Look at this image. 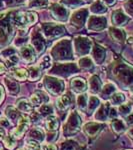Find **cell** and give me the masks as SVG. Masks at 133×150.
I'll return each instance as SVG.
<instances>
[{
  "instance_id": "1",
  "label": "cell",
  "mask_w": 133,
  "mask_h": 150,
  "mask_svg": "<svg viewBox=\"0 0 133 150\" xmlns=\"http://www.w3.org/2000/svg\"><path fill=\"white\" fill-rule=\"evenodd\" d=\"M16 10H6L0 12V47L8 45L14 36L13 15Z\"/></svg>"
},
{
  "instance_id": "2",
  "label": "cell",
  "mask_w": 133,
  "mask_h": 150,
  "mask_svg": "<svg viewBox=\"0 0 133 150\" xmlns=\"http://www.w3.org/2000/svg\"><path fill=\"white\" fill-rule=\"evenodd\" d=\"M112 75L122 87L133 85V66L123 60H117L112 67Z\"/></svg>"
},
{
  "instance_id": "3",
  "label": "cell",
  "mask_w": 133,
  "mask_h": 150,
  "mask_svg": "<svg viewBox=\"0 0 133 150\" xmlns=\"http://www.w3.org/2000/svg\"><path fill=\"white\" fill-rule=\"evenodd\" d=\"M51 57L55 61H68L73 58L72 42L68 38L58 40L51 49Z\"/></svg>"
},
{
  "instance_id": "4",
  "label": "cell",
  "mask_w": 133,
  "mask_h": 150,
  "mask_svg": "<svg viewBox=\"0 0 133 150\" xmlns=\"http://www.w3.org/2000/svg\"><path fill=\"white\" fill-rule=\"evenodd\" d=\"M37 19H38L37 14L32 11L22 12V11L16 10L13 15L14 25H15V27L21 29V30L26 29L29 26L35 24Z\"/></svg>"
},
{
  "instance_id": "5",
  "label": "cell",
  "mask_w": 133,
  "mask_h": 150,
  "mask_svg": "<svg viewBox=\"0 0 133 150\" xmlns=\"http://www.w3.org/2000/svg\"><path fill=\"white\" fill-rule=\"evenodd\" d=\"M41 33L44 36L46 40H52L54 38L60 37L65 33V27L61 24L52 23V22H46L42 23L40 26Z\"/></svg>"
},
{
  "instance_id": "6",
  "label": "cell",
  "mask_w": 133,
  "mask_h": 150,
  "mask_svg": "<svg viewBox=\"0 0 133 150\" xmlns=\"http://www.w3.org/2000/svg\"><path fill=\"white\" fill-rule=\"evenodd\" d=\"M93 42L86 36H77L73 40L75 53L78 56H86L91 51Z\"/></svg>"
},
{
  "instance_id": "7",
  "label": "cell",
  "mask_w": 133,
  "mask_h": 150,
  "mask_svg": "<svg viewBox=\"0 0 133 150\" xmlns=\"http://www.w3.org/2000/svg\"><path fill=\"white\" fill-rule=\"evenodd\" d=\"M78 66L75 63H55L50 70V73L62 77H68L78 72Z\"/></svg>"
},
{
  "instance_id": "8",
  "label": "cell",
  "mask_w": 133,
  "mask_h": 150,
  "mask_svg": "<svg viewBox=\"0 0 133 150\" xmlns=\"http://www.w3.org/2000/svg\"><path fill=\"white\" fill-rule=\"evenodd\" d=\"M43 84L48 92L53 95H60L64 91V82L56 77L45 76L43 78Z\"/></svg>"
},
{
  "instance_id": "9",
  "label": "cell",
  "mask_w": 133,
  "mask_h": 150,
  "mask_svg": "<svg viewBox=\"0 0 133 150\" xmlns=\"http://www.w3.org/2000/svg\"><path fill=\"white\" fill-rule=\"evenodd\" d=\"M31 46L35 50L36 54H41L46 49V39L44 38L39 29H34L31 32Z\"/></svg>"
},
{
  "instance_id": "10",
  "label": "cell",
  "mask_w": 133,
  "mask_h": 150,
  "mask_svg": "<svg viewBox=\"0 0 133 150\" xmlns=\"http://www.w3.org/2000/svg\"><path fill=\"white\" fill-rule=\"evenodd\" d=\"M86 25H87V29L89 31L100 32V31H103L107 27V20H106L104 16L92 15L87 18Z\"/></svg>"
},
{
  "instance_id": "11",
  "label": "cell",
  "mask_w": 133,
  "mask_h": 150,
  "mask_svg": "<svg viewBox=\"0 0 133 150\" xmlns=\"http://www.w3.org/2000/svg\"><path fill=\"white\" fill-rule=\"evenodd\" d=\"M50 13L55 20L59 22H67L69 19V10L61 3H54L50 7Z\"/></svg>"
},
{
  "instance_id": "12",
  "label": "cell",
  "mask_w": 133,
  "mask_h": 150,
  "mask_svg": "<svg viewBox=\"0 0 133 150\" xmlns=\"http://www.w3.org/2000/svg\"><path fill=\"white\" fill-rule=\"evenodd\" d=\"M30 116L26 114H21L18 119V125L15 129L11 131V136L15 139H19L24 135V133L27 131L29 125H30Z\"/></svg>"
},
{
  "instance_id": "13",
  "label": "cell",
  "mask_w": 133,
  "mask_h": 150,
  "mask_svg": "<svg viewBox=\"0 0 133 150\" xmlns=\"http://www.w3.org/2000/svg\"><path fill=\"white\" fill-rule=\"evenodd\" d=\"M89 10L87 8H80L75 12H73L70 17V23L76 28H82L86 24L87 18H88Z\"/></svg>"
},
{
  "instance_id": "14",
  "label": "cell",
  "mask_w": 133,
  "mask_h": 150,
  "mask_svg": "<svg viewBox=\"0 0 133 150\" xmlns=\"http://www.w3.org/2000/svg\"><path fill=\"white\" fill-rule=\"evenodd\" d=\"M91 55H92L94 63L100 65L103 63L105 59L106 50L101 45L97 44V43H93L92 48H91Z\"/></svg>"
},
{
  "instance_id": "15",
  "label": "cell",
  "mask_w": 133,
  "mask_h": 150,
  "mask_svg": "<svg viewBox=\"0 0 133 150\" xmlns=\"http://www.w3.org/2000/svg\"><path fill=\"white\" fill-rule=\"evenodd\" d=\"M128 16L122 9H117L112 13V24L114 25V27H122V26L126 25L128 22Z\"/></svg>"
},
{
  "instance_id": "16",
  "label": "cell",
  "mask_w": 133,
  "mask_h": 150,
  "mask_svg": "<svg viewBox=\"0 0 133 150\" xmlns=\"http://www.w3.org/2000/svg\"><path fill=\"white\" fill-rule=\"evenodd\" d=\"M20 56L26 63H32L36 59V52L31 45H23L20 48Z\"/></svg>"
},
{
  "instance_id": "17",
  "label": "cell",
  "mask_w": 133,
  "mask_h": 150,
  "mask_svg": "<svg viewBox=\"0 0 133 150\" xmlns=\"http://www.w3.org/2000/svg\"><path fill=\"white\" fill-rule=\"evenodd\" d=\"M109 35L111 36L113 40H115L116 42L123 44L126 41V33L124 30H122L121 28L118 27H110L109 28Z\"/></svg>"
},
{
  "instance_id": "18",
  "label": "cell",
  "mask_w": 133,
  "mask_h": 150,
  "mask_svg": "<svg viewBox=\"0 0 133 150\" xmlns=\"http://www.w3.org/2000/svg\"><path fill=\"white\" fill-rule=\"evenodd\" d=\"M79 127H80V118H79L78 114L73 111L71 114L69 115L68 121H67V127L70 130V133L72 132H76L79 130Z\"/></svg>"
},
{
  "instance_id": "19",
  "label": "cell",
  "mask_w": 133,
  "mask_h": 150,
  "mask_svg": "<svg viewBox=\"0 0 133 150\" xmlns=\"http://www.w3.org/2000/svg\"><path fill=\"white\" fill-rule=\"evenodd\" d=\"M48 99L49 98H48L47 94L45 92H43V91H37V92H35L31 96L29 101H30L32 106H39L41 104L47 103Z\"/></svg>"
},
{
  "instance_id": "20",
  "label": "cell",
  "mask_w": 133,
  "mask_h": 150,
  "mask_svg": "<svg viewBox=\"0 0 133 150\" xmlns=\"http://www.w3.org/2000/svg\"><path fill=\"white\" fill-rule=\"evenodd\" d=\"M70 86H71V89L75 93H83L87 89V84L85 80L82 78H79V77L72 79L71 82H70Z\"/></svg>"
},
{
  "instance_id": "21",
  "label": "cell",
  "mask_w": 133,
  "mask_h": 150,
  "mask_svg": "<svg viewBox=\"0 0 133 150\" xmlns=\"http://www.w3.org/2000/svg\"><path fill=\"white\" fill-rule=\"evenodd\" d=\"M4 84H5L7 91L12 95H15L20 91V86H19L18 82L10 78V77H5L4 78Z\"/></svg>"
},
{
  "instance_id": "22",
  "label": "cell",
  "mask_w": 133,
  "mask_h": 150,
  "mask_svg": "<svg viewBox=\"0 0 133 150\" xmlns=\"http://www.w3.org/2000/svg\"><path fill=\"white\" fill-rule=\"evenodd\" d=\"M89 11L93 14V15H101V14H104L107 11V6L103 3L101 0H97V1L93 2L90 5Z\"/></svg>"
},
{
  "instance_id": "23",
  "label": "cell",
  "mask_w": 133,
  "mask_h": 150,
  "mask_svg": "<svg viewBox=\"0 0 133 150\" xmlns=\"http://www.w3.org/2000/svg\"><path fill=\"white\" fill-rule=\"evenodd\" d=\"M72 102V97L69 93L60 96L56 101V105L59 110H66Z\"/></svg>"
},
{
  "instance_id": "24",
  "label": "cell",
  "mask_w": 133,
  "mask_h": 150,
  "mask_svg": "<svg viewBox=\"0 0 133 150\" xmlns=\"http://www.w3.org/2000/svg\"><path fill=\"white\" fill-rule=\"evenodd\" d=\"M89 89L92 93H98L102 89V82L97 75H93L89 79Z\"/></svg>"
},
{
  "instance_id": "25",
  "label": "cell",
  "mask_w": 133,
  "mask_h": 150,
  "mask_svg": "<svg viewBox=\"0 0 133 150\" xmlns=\"http://www.w3.org/2000/svg\"><path fill=\"white\" fill-rule=\"evenodd\" d=\"M16 107H17V109L19 111L24 112V113H31L33 109V106L31 105L30 101L25 98L19 99L17 101V103H16Z\"/></svg>"
},
{
  "instance_id": "26",
  "label": "cell",
  "mask_w": 133,
  "mask_h": 150,
  "mask_svg": "<svg viewBox=\"0 0 133 150\" xmlns=\"http://www.w3.org/2000/svg\"><path fill=\"white\" fill-rule=\"evenodd\" d=\"M10 75L14 79L19 81H25L26 79H28V71L23 68L11 69Z\"/></svg>"
},
{
  "instance_id": "27",
  "label": "cell",
  "mask_w": 133,
  "mask_h": 150,
  "mask_svg": "<svg viewBox=\"0 0 133 150\" xmlns=\"http://www.w3.org/2000/svg\"><path fill=\"white\" fill-rule=\"evenodd\" d=\"M116 91V86L113 83H107L106 85L101 89L100 95L103 99H108L112 96L113 93Z\"/></svg>"
},
{
  "instance_id": "28",
  "label": "cell",
  "mask_w": 133,
  "mask_h": 150,
  "mask_svg": "<svg viewBox=\"0 0 133 150\" xmlns=\"http://www.w3.org/2000/svg\"><path fill=\"white\" fill-rule=\"evenodd\" d=\"M42 70L39 66H31L28 69V79L30 81H37L41 77Z\"/></svg>"
},
{
  "instance_id": "29",
  "label": "cell",
  "mask_w": 133,
  "mask_h": 150,
  "mask_svg": "<svg viewBox=\"0 0 133 150\" xmlns=\"http://www.w3.org/2000/svg\"><path fill=\"white\" fill-rule=\"evenodd\" d=\"M5 115L9 120H11L12 122L18 121L19 117H20V113L18 112V110L16 108H14L13 106H8L5 109Z\"/></svg>"
},
{
  "instance_id": "30",
  "label": "cell",
  "mask_w": 133,
  "mask_h": 150,
  "mask_svg": "<svg viewBox=\"0 0 133 150\" xmlns=\"http://www.w3.org/2000/svg\"><path fill=\"white\" fill-rule=\"evenodd\" d=\"M78 66L80 67L81 69L84 70H90L93 68L94 66V61L92 58L87 57V56H83L80 58L78 61Z\"/></svg>"
},
{
  "instance_id": "31",
  "label": "cell",
  "mask_w": 133,
  "mask_h": 150,
  "mask_svg": "<svg viewBox=\"0 0 133 150\" xmlns=\"http://www.w3.org/2000/svg\"><path fill=\"white\" fill-rule=\"evenodd\" d=\"M101 127H102V125L98 124V123H88L84 126V130L89 136H94L100 131Z\"/></svg>"
},
{
  "instance_id": "32",
  "label": "cell",
  "mask_w": 133,
  "mask_h": 150,
  "mask_svg": "<svg viewBox=\"0 0 133 150\" xmlns=\"http://www.w3.org/2000/svg\"><path fill=\"white\" fill-rule=\"evenodd\" d=\"M45 125H46V128L50 131H56L59 127V122H58L57 118L55 116H48L46 121H45Z\"/></svg>"
},
{
  "instance_id": "33",
  "label": "cell",
  "mask_w": 133,
  "mask_h": 150,
  "mask_svg": "<svg viewBox=\"0 0 133 150\" xmlns=\"http://www.w3.org/2000/svg\"><path fill=\"white\" fill-rule=\"evenodd\" d=\"M109 105L107 103L101 105V107L99 108L97 113H96V119L99 120H105L106 118L109 116Z\"/></svg>"
},
{
  "instance_id": "34",
  "label": "cell",
  "mask_w": 133,
  "mask_h": 150,
  "mask_svg": "<svg viewBox=\"0 0 133 150\" xmlns=\"http://www.w3.org/2000/svg\"><path fill=\"white\" fill-rule=\"evenodd\" d=\"M60 3L64 5L66 8H78L85 4L84 0H61Z\"/></svg>"
},
{
  "instance_id": "35",
  "label": "cell",
  "mask_w": 133,
  "mask_h": 150,
  "mask_svg": "<svg viewBox=\"0 0 133 150\" xmlns=\"http://www.w3.org/2000/svg\"><path fill=\"white\" fill-rule=\"evenodd\" d=\"M48 0H31L29 3V8L32 9H43L48 6Z\"/></svg>"
},
{
  "instance_id": "36",
  "label": "cell",
  "mask_w": 133,
  "mask_h": 150,
  "mask_svg": "<svg viewBox=\"0 0 133 150\" xmlns=\"http://www.w3.org/2000/svg\"><path fill=\"white\" fill-rule=\"evenodd\" d=\"M112 128L116 133H122L126 129V125L121 119H114L112 121Z\"/></svg>"
},
{
  "instance_id": "37",
  "label": "cell",
  "mask_w": 133,
  "mask_h": 150,
  "mask_svg": "<svg viewBox=\"0 0 133 150\" xmlns=\"http://www.w3.org/2000/svg\"><path fill=\"white\" fill-rule=\"evenodd\" d=\"M29 136L31 139L36 140V141H43L44 139V133L39 128H34L29 132Z\"/></svg>"
},
{
  "instance_id": "38",
  "label": "cell",
  "mask_w": 133,
  "mask_h": 150,
  "mask_svg": "<svg viewBox=\"0 0 133 150\" xmlns=\"http://www.w3.org/2000/svg\"><path fill=\"white\" fill-rule=\"evenodd\" d=\"M111 104L113 105H121V104L125 101V96L124 94L120 92H115L112 94V96L110 97Z\"/></svg>"
},
{
  "instance_id": "39",
  "label": "cell",
  "mask_w": 133,
  "mask_h": 150,
  "mask_svg": "<svg viewBox=\"0 0 133 150\" xmlns=\"http://www.w3.org/2000/svg\"><path fill=\"white\" fill-rule=\"evenodd\" d=\"M87 97L86 94H80V95L77 97V106H78L79 110L81 111H85L86 110V107H87Z\"/></svg>"
},
{
  "instance_id": "40",
  "label": "cell",
  "mask_w": 133,
  "mask_h": 150,
  "mask_svg": "<svg viewBox=\"0 0 133 150\" xmlns=\"http://www.w3.org/2000/svg\"><path fill=\"white\" fill-rule=\"evenodd\" d=\"M38 113L40 115H43V116H48L50 114L53 113V107L50 104H47V103H44L39 107L38 109Z\"/></svg>"
},
{
  "instance_id": "41",
  "label": "cell",
  "mask_w": 133,
  "mask_h": 150,
  "mask_svg": "<svg viewBox=\"0 0 133 150\" xmlns=\"http://www.w3.org/2000/svg\"><path fill=\"white\" fill-rule=\"evenodd\" d=\"M99 105V99L95 96H91L89 98V102L87 104L88 106V113L89 114H92V112L95 110V108Z\"/></svg>"
},
{
  "instance_id": "42",
  "label": "cell",
  "mask_w": 133,
  "mask_h": 150,
  "mask_svg": "<svg viewBox=\"0 0 133 150\" xmlns=\"http://www.w3.org/2000/svg\"><path fill=\"white\" fill-rule=\"evenodd\" d=\"M4 146L6 147L7 149L9 150H12L16 147V141H15V138L12 137L11 135L10 136H7L4 138Z\"/></svg>"
},
{
  "instance_id": "43",
  "label": "cell",
  "mask_w": 133,
  "mask_h": 150,
  "mask_svg": "<svg viewBox=\"0 0 133 150\" xmlns=\"http://www.w3.org/2000/svg\"><path fill=\"white\" fill-rule=\"evenodd\" d=\"M51 58L49 56H44L42 58V60L40 61L39 63V67L41 68V70H45L48 69L49 67H51Z\"/></svg>"
},
{
  "instance_id": "44",
  "label": "cell",
  "mask_w": 133,
  "mask_h": 150,
  "mask_svg": "<svg viewBox=\"0 0 133 150\" xmlns=\"http://www.w3.org/2000/svg\"><path fill=\"white\" fill-rule=\"evenodd\" d=\"M124 12L127 16L133 18V0H127L124 4Z\"/></svg>"
},
{
  "instance_id": "45",
  "label": "cell",
  "mask_w": 133,
  "mask_h": 150,
  "mask_svg": "<svg viewBox=\"0 0 133 150\" xmlns=\"http://www.w3.org/2000/svg\"><path fill=\"white\" fill-rule=\"evenodd\" d=\"M18 60H19V58L17 55H15V54L11 55V56H9L8 58H6V66L12 68V67L15 66V65L18 63Z\"/></svg>"
},
{
  "instance_id": "46",
  "label": "cell",
  "mask_w": 133,
  "mask_h": 150,
  "mask_svg": "<svg viewBox=\"0 0 133 150\" xmlns=\"http://www.w3.org/2000/svg\"><path fill=\"white\" fill-rule=\"evenodd\" d=\"M132 110V106L130 104H122L119 107V112L121 113L122 115H128Z\"/></svg>"
},
{
  "instance_id": "47",
  "label": "cell",
  "mask_w": 133,
  "mask_h": 150,
  "mask_svg": "<svg viewBox=\"0 0 133 150\" xmlns=\"http://www.w3.org/2000/svg\"><path fill=\"white\" fill-rule=\"evenodd\" d=\"M16 50L15 48L13 47H8V48H5V49L3 50V51L1 52V55L3 56L4 58H8L9 56H11V55L15 54Z\"/></svg>"
},
{
  "instance_id": "48",
  "label": "cell",
  "mask_w": 133,
  "mask_h": 150,
  "mask_svg": "<svg viewBox=\"0 0 133 150\" xmlns=\"http://www.w3.org/2000/svg\"><path fill=\"white\" fill-rule=\"evenodd\" d=\"M27 146H28L29 150H39V148H40L38 142L36 141V140H33V139L27 141Z\"/></svg>"
},
{
  "instance_id": "49",
  "label": "cell",
  "mask_w": 133,
  "mask_h": 150,
  "mask_svg": "<svg viewBox=\"0 0 133 150\" xmlns=\"http://www.w3.org/2000/svg\"><path fill=\"white\" fill-rule=\"evenodd\" d=\"M10 126V122L7 118H4V117H1L0 118V127L2 128H7Z\"/></svg>"
},
{
  "instance_id": "50",
  "label": "cell",
  "mask_w": 133,
  "mask_h": 150,
  "mask_svg": "<svg viewBox=\"0 0 133 150\" xmlns=\"http://www.w3.org/2000/svg\"><path fill=\"white\" fill-rule=\"evenodd\" d=\"M117 0H102V2L106 6H113L116 3Z\"/></svg>"
},
{
  "instance_id": "51",
  "label": "cell",
  "mask_w": 133,
  "mask_h": 150,
  "mask_svg": "<svg viewBox=\"0 0 133 150\" xmlns=\"http://www.w3.org/2000/svg\"><path fill=\"white\" fill-rule=\"evenodd\" d=\"M45 150H57V147L54 144H48L45 145Z\"/></svg>"
},
{
  "instance_id": "52",
  "label": "cell",
  "mask_w": 133,
  "mask_h": 150,
  "mask_svg": "<svg viewBox=\"0 0 133 150\" xmlns=\"http://www.w3.org/2000/svg\"><path fill=\"white\" fill-rule=\"evenodd\" d=\"M3 99H4V90H3V88L0 86V104L2 103Z\"/></svg>"
},
{
  "instance_id": "53",
  "label": "cell",
  "mask_w": 133,
  "mask_h": 150,
  "mask_svg": "<svg viewBox=\"0 0 133 150\" xmlns=\"http://www.w3.org/2000/svg\"><path fill=\"white\" fill-rule=\"evenodd\" d=\"M5 138V130L2 127H0V140Z\"/></svg>"
},
{
  "instance_id": "54",
  "label": "cell",
  "mask_w": 133,
  "mask_h": 150,
  "mask_svg": "<svg viewBox=\"0 0 133 150\" xmlns=\"http://www.w3.org/2000/svg\"><path fill=\"white\" fill-rule=\"evenodd\" d=\"M6 72V66L3 63H0V74H3Z\"/></svg>"
},
{
  "instance_id": "55",
  "label": "cell",
  "mask_w": 133,
  "mask_h": 150,
  "mask_svg": "<svg viewBox=\"0 0 133 150\" xmlns=\"http://www.w3.org/2000/svg\"><path fill=\"white\" fill-rule=\"evenodd\" d=\"M127 123L128 124H133V114H130L127 118Z\"/></svg>"
},
{
  "instance_id": "56",
  "label": "cell",
  "mask_w": 133,
  "mask_h": 150,
  "mask_svg": "<svg viewBox=\"0 0 133 150\" xmlns=\"http://www.w3.org/2000/svg\"><path fill=\"white\" fill-rule=\"evenodd\" d=\"M128 133H129V136H131L132 138H133V128H131V129L128 131Z\"/></svg>"
},
{
  "instance_id": "57",
  "label": "cell",
  "mask_w": 133,
  "mask_h": 150,
  "mask_svg": "<svg viewBox=\"0 0 133 150\" xmlns=\"http://www.w3.org/2000/svg\"><path fill=\"white\" fill-rule=\"evenodd\" d=\"M129 91H130V93H131V95L133 96V85L130 87V89H129Z\"/></svg>"
},
{
  "instance_id": "58",
  "label": "cell",
  "mask_w": 133,
  "mask_h": 150,
  "mask_svg": "<svg viewBox=\"0 0 133 150\" xmlns=\"http://www.w3.org/2000/svg\"><path fill=\"white\" fill-rule=\"evenodd\" d=\"M2 7H3V1L0 0V8H2Z\"/></svg>"
},
{
  "instance_id": "59",
  "label": "cell",
  "mask_w": 133,
  "mask_h": 150,
  "mask_svg": "<svg viewBox=\"0 0 133 150\" xmlns=\"http://www.w3.org/2000/svg\"><path fill=\"white\" fill-rule=\"evenodd\" d=\"M85 2H91V1H93V0H84Z\"/></svg>"
},
{
  "instance_id": "60",
  "label": "cell",
  "mask_w": 133,
  "mask_h": 150,
  "mask_svg": "<svg viewBox=\"0 0 133 150\" xmlns=\"http://www.w3.org/2000/svg\"><path fill=\"white\" fill-rule=\"evenodd\" d=\"M132 44H133V41H132Z\"/></svg>"
},
{
  "instance_id": "61",
  "label": "cell",
  "mask_w": 133,
  "mask_h": 150,
  "mask_svg": "<svg viewBox=\"0 0 133 150\" xmlns=\"http://www.w3.org/2000/svg\"><path fill=\"white\" fill-rule=\"evenodd\" d=\"M22 150H25V149H22Z\"/></svg>"
},
{
  "instance_id": "62",
  "label": "cell",
  "mask_w": 133,
  "mask_h": 150,
  "mask_svg": "<svg viewBox=\"0 0 133 150\" xmlns=\"http://www.w3.org/2000/svg\"><path fill=\"white\" fill-rule=\"evenodd\" d=\"M0 148H1V146H0Z\"/></svg>"
}]
</instances>
